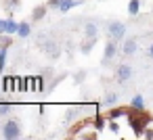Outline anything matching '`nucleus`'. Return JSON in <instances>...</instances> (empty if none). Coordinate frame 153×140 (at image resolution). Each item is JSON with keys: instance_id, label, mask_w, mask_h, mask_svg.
<instances>
[{"instance_id": "nucleus-1", "label": "nucleus", "mask_w": 153, "mask_h": 140, "mask_svg": "<svg viewBox=\"0 0 153 140\" xmlns=\"http://www.w3.org/2000/svg\"><path fill=\"white\" fill-rule=\"evenodd\" d=\"M147 121H149V117H147V113H143V111H138V113H128V123H130V127H132V132H134L136 136H143V134H145Z\"/></svg>"}, {"instance_id": "nucleus-2", "label": "nucleus", "mask_w": 153, "mask_h": 140, "mask_svg": "<svg viewBox=\"0 0 153 140\" xmlns=\"http://www.w3.org/2000/svg\"><path fill=\"white\" fill-rule=\"evenodd\" d=\"M107 34L115 42L126 40V23H122V21H109L107 23Z\"/></svg>"}, {"instance_id": "nucleus-3", "label": "nucleus", "mask_w": 153, "mask_h": 140, "mask_svg": "<svg viewBox=\"0 0 153 140\" xmlns=\"http://www.w3.org/2000/svg\"><path fill=\"white\" fill-rule=\"evenodd\" d=\"M2 138H7V140H17V138H21V123L15 121V119L4 121V125H2Z\"/></svg>"}, {"instance_id": "nucleus-4", "label": "nucleus", "mask_w": 153, "mask_h": 140, "mask_svg": "<svg viewBox=\"0 0 153 140\" xmlns=\"http://www.w3.org/2000/svg\"><path fill=\"white\" fill-rule=\"evenodd\" d=\"M115 80H117L120 84H126L128 80H132V67L126 65V63L117 65V67H115Z\"/></svg>"}, {"instance_id": "nucleus-5", "label": "nucleus", "mask_w": 153, "mask_h": 140, "mask_svg": "<svg viewBox=\"0 0 153 140\" xmlns=\"http://www.w3.org/2000/svg\"><path fill=\"white\" fill-rule=\"evenodd\" d=\"M115 55H117V42L109 38V42L105 44V52H103V65L111 63V61L115 59Z\"/></svg>"}, {"instance_id": "nucleus-6", "label": "nucleus", "mask_w": 153, "mask_h": 140, "mask_svg": "<svg viewBox=\"0 0 153 140\" xmlns=\"http://www.w3.org/2000/svg\"><path fill=\"white\" fill-rule=\"evenodd\" d=\"M82 34H84V38H88V40H97V38H99V25H97L94 21H88V23H84Z\"/></svg>"}, {"instance_id": "nucleus-7", "label": "nucleus", "mask_w": 153, "mask_h": 140, "mask_svg": "<svg viewBox=\"0 0 153 140\" xmlns=\"http://www.w3.org/2000/svg\"><path fill=\"white\" fill-rule=\"evenodd\" d=\"M138 50V42L134 40V38H126L124 40V46H122V52L126 55V57H130V55H134Z\"/></svg>"}, {"instance_id": "nucleus-8", "label": "nucleus", "mask_w": 153, "mask_h": 140, "mask_svg": "<svg viewBox=\"0 0 153 140\" xmlns=\"http://www.w3.org/2000/svg\"><path fill=\"white\" fill-rule=\"evenodd\" d=\"M46 11H48V4H38L32 11V21H42L46 17Z\"/></svg>"}, {"instance_id": "nucleus-9", "label": "nucleus", "mask_w": 153, "mask_h": 140, "mask_svg": "<svg viewBox=\"0 0 153 140\" xmlns=\"http://www.w3.org/2000/svg\"><path fill=\"white\" fill-rule=\"evenodd\" d=\"M80 4V0H61V4H59V13H69L74 7H78Z\"/></svg>"}, {"instance_id": "nucleus-10", "label": "nucleus", "mask_w": 153, "mask_h": 140, "mask_svg": "<svg viewBox=\"0 0 153 140\" xmlns=\"http://www.w3.org/2000/svg\"><path fill=\"white\" fill-rule=\"evenodd\" d=\"M30 34H32V23H30V21H19V32H17V36H19V38H30Z\"/></svg>"}, {"instance_id": "nucleus-11", "label": "nucleus", "mask_w": 153, "mask_h": 140, "mask_svg": "<svg viewBox=\"0 0 153 140\" xmlns=\"http://www.w3.org/2000/svg\"><path fill=\"white\" fill-rule=\"evenodd\" d=\"M44 52H46V55H51L53 59H57L61 50H59V46H57V42H53V40H48V42L44 44Z\"/></svg>"}, {"instance_id": "nucleus-12", "label": "nucleus", "mask_w": 153, "mask_h": 140, "mask_svg": "<svg viewBox=\"0 0 153 140\" xmlns=\"http://www.w3.org/2000/svg\"><path fill=\"white\" fill-rule=\"evenodd\" d=\"M130 107H132L134 111H145V98H143L140 94L132 96V100H130Z\"/></svg>"}, {"instance_id": "nucleus-13", "label": "nucleus", "mask_w": 153, "mask_h": 140, "mask_svg": "<svg viewBox=\"0 0 153 140\" xmlns=\"http://www.w3.org/2000/svg\"><path fill=\"white\" fill-rule=\"evenodd\" d=\"M19 32V23L13 19V17H9L7 19V36H15Z\"/></svg>"}, {"instance_id": "nucleus-14", "label": "nucleus", "mask_w": 153, "mask_h": 140, "mask_svg": "<svg viewBox=\"0 0 153 140\" xmlns=\"http://www.w3.org/2000/svg\"><path fill=\"white\" fill-rule=\"evenodd\" d=\"M117 102H120V94H117V92H109V94L105 96V100H103L105 107H115Z\"/></svg>"}, {"instance_id": "nucleus-15", "label": "nucleus", "mask_w": 153, "mask_h": 140, "mask_svg": "<svg viewBox=\"0 0 153 140\" xmlns=\"http://www.w3.org/2000/svg\"><path fill=\"white\" fill-rule=\"evenodd\" d=\"M19 4H21V0H7L4 2V11L9 13V17H13V13L19 9Z\"/></svg>"}, {"instance_id": "nucleus-16", "label": "nucleus", "mask_w": 153, "mask_h": 140, "mask_svg": "<svg viewBox=\"0 0 153 140\" xmlns=\"http://www.w3.org/2000/svg\"><path fill=\"white\" fill-rule=\"evenodd\" d=\"M138 13H140V0H130V2H128V15L136 17Z\"/></svg>"}, {"instance_id": "nucleus-17", "label": "nucleus", "mask_w": 153, "mask_h": 140, "mask_svg": "<svg viewBox=\"0 0 153 140\" xmlns=\"http://www.w3.org/2000/svg\"><path fill=\"white\" fill-rule=\"evenodd\" d=\"M107 115H109V119H117V117H124V115H128V111H126L124 107H111V111H109Z\"/></svg>"}, {"instance_id": "nucleus-18", "label": "nucleus", "mask_w": 153, "mask_h": 140, "mask_svg": "<svg viewBox=\"0 0 153 140\" xmlns=\"http://www.w3.org/2000/svg\"><path fill=\"white\" fill-rule=\"evenodd\" d=\"M92 125H94V130H97V132L105 130V117H103L101 113H97V117L92 119Z\"/></svg>"}, {"instance_id": "nucleus-19", "label": "nucleus", "mask_w": 153, "mask_h": 140, "mask_svg": "<svg viewBox=\"0 0 153 140\" xmlns=\"http://www.w3.org/2000/svg\"><path fill=\"white\" fill-rule=\"evenodd\" d=\"M7 52H9V46H2V48H0V75H2L4 65H7Z\"/></svg>"}, {"instance_id": "nucleus-20", "label": "nucleus", "mask_w": 153, "mask_h": 140, "mask_svg": "<svg viewBox=\"0 0 153 140\" xmlns=\"http://www.w3.org/2000/svg\"><path fill=\"white\" fill-rule=\"evenodd\" d=\"M94 42H97V40H88V38H86V42H82V46H80V52H82V55H88V52L92 50Z\"/></svg>"}, {"instance_id": "nucleus-21", "label": "nucleus", "mask_w": 153, "mask_h": 140, "mask_svg": "<svg viewBox=\"0 0 153 140\" xmlns=\"http://www.w3.org/2000/svg\"><path fill=\"white\" fill-rule=\"evenodd\" d=\"M11 113V105L9 102H0V117H7Z\"/></svg>"}, {"instance_id": "nucleus-22", "label": "nucleus", "mask_w": 153, "mask_h": 140, "mask_svg": "<svg viewBox=\"0 0 153 140\" xmlns=\"http://www.w3.org/2000/svg\"><path fill=\"white\" fill-rule=\"evenodd\" d=\"M78 115H80V109H69V113H67V117H65V121L69 123V121H71V119H76Z\"/></svg>"}, {"instance_id": "nucleus-23", "label": "nucleus", "mask_w": 153, "mask_h": 140, "mask_svg": "<svg viewBox=\"0 0 153 140\" xmlns=\"http://www.w3.org/2000/svg\"><path fill=\"white\" fill-rule=\"evenodd\" d=\"M7 34V19H0V36Z\"/></svg>"}, {"instance_id": "nucleus-24", "label": "nucleus", "mask_w": 153, "mask_h": 140, "mask_svg": "<svg viewBox=\"0 0 153 140\" xmlns=\"http://www.w3.org/2000/svg\"><path fill=\"white\" fill-rule=\"evenodd\" d=\"M59 4H61V0H48V9H59Z\"/></svg>"}, {"instance_id": "nucleus-25", "label": "nucleus", "mask_w": 153, "mask_h": 140, "mask_svg": "<svg viewBox=\"0 0 153 140\" xmlns=\"http://www.w3.org/2000/svg\"><path fill=\"white\" fill-rule=\"evenodd\" d=\"M109 130H111V132H117V130H120V125H117V121H115V119H111V121H109Z\"/></svg>"}, {"instance_id": "nucleus-26", "label": "nucleus", "mask_w": 153, "mask_h": 140, "mask_svg": "<svg viewBox=\"0 0 153 140\" xmlns=\"http://www.w3.org/2000/svg\"><path fill=\"white\" fill-rule=\"evenodd\" d=\"M145 138H149V140H153V130H145V134H143Z\"/></svg>"}, {"instance_id": "nucleus-27", "label": "nucleus", "mask_w": 153, "mask_h": 140, "mask_svg": "<svg viewBox=\"0 0 153 140\" xmlns=\"http://www.w3.org/2000/svg\"><path fill=\"white\" fill-rule=\"evenodd\" d=\"M149 57H151V59H153V44H151V46H149Z\"/></svg>"}]
</instances>
